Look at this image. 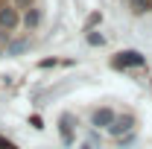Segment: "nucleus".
Instances as JSON below:
<instances>
[{
	"instance_id": "nucleus-1",
	"label": "nucleus",
	"mask_w": 152,
	"mask_h": 149,
	"mask_svg": "<svg viewBox=\"0 0 152 149\" xmlns=\"http://www.w3.org/2000/svg\"><path fill=\"white\" fill-rule=\"evenodd\" d=\"M140 64H143V56H140L137 50H123V53H117V56H114V67H117V70L140 67Z\"/></svg>"
},
{
	"instance_id": "nucleus-2",
	"label": "nucleus",
	"mask_w": 152,
	"mask_h": 149,
	"mask_svg": "<svg viewBox=\"0 0 152 149\" xmlns=\"http://www.w3.org/2000/svg\"><path fill=\"white\" fill-rule=\"evenodd\" d=\"M114 120H117V117H114L111 108H96V111L91 114V123H94L96 129H111Z\"/></svg>"
},
{
	"instance_id": "nucleus-3",
	"label": "nucleus",
	"mask_w": 152,
	"mask_h": 149,
	"mask_svg": "<svg viewBox=\"0 0 152 149\" xmlns=\"http://www.w3.org/2000/svg\"><path fill=\"white\" fill-rule=\"evenodd\" d=\"M18 26V9L0 6V29H15Z\"/></svg>"
},
{
	"instance_id": "nucleus-4",
	"label": "nucleus",
	"mask_w": 152,
	"mask_h": 149,
	"mask_svg": "<svg viewBox=\"0 0 152 149\" xmlns=\"http://www.w3.org/2000/svg\"><path fill=\"white\" fill-rule=\"evenodd\" d=\"M132 126H134V120H132V117H117V120L111 123V129H108V131L120 137V134H126V131H132Z\"/></svg>"
},
{
	"instance_id": "nucleus-5",
	"label": "nucleus",
	"mask_w": 152,
	"mask_h": 149,
	"mask_svg": "<svg viewBox=\"0 0 152 149\" xmlns=\"http://www.w3.org/2000/svg\"><path fill=\"white\" fill-rule=\"evenodd\" d=\"M61 137H64V143H73V129H70V117H61Z\"/></svg>"
},
{
	"instance_id": "nucleus-6",
	"label": "nucleus",
	"mask_w": 152,
	"mask_h": 149,
	"mask_svg": "<svg viewBox=\"0 0 152 149\" xmlns=\"http://www.w3.org/2000/svg\"><path fill=\"white\" fill-rule=\"evenodd\" d=\"M38 20H41V12H38V9H29V12H26V18H23V23H26L29 29H35Z\"/></svg>"
},
{
	"instance_id": "nucleus-7",
	"label": "nucleus",
	"mask_w": 152,
	"mask_h": 149,
	"mask_svg": "<svg viewBox=\"0 0 152 149\" xmlns=\"http://www.w3.org/2000/svg\"><path fill=\"white\" fill-rule=\"evenodd\" d=\"M88 41H91L94 47H99V44H105V38L99 35V32H88Z\"/></svg>"
},
{
	"instance_id": "nucleus-8",
	"label": "nucleus",
	"mask_w": 152,
	"mask_h": 149,
	"mask_svg": "<svg viewBox=\"0 0 152 149\" xmlns=\"http://www.w3.org/2000/svg\"><path fill=\"white\" fill-rule=\"evenodd\" d=\"M132 6H134V12H146L149 9V0H132Z\"/></svg>"
},
{
	"instance_id": "nucleus-9",
	"label": "nucleus",
	"mask_w": 152,
	"mask_h": 149,
	"mask_svg": "<svg viewBox=\"0 0 152 149\" xmlns=\"http://www.w3.org/2000/svg\"><path fill=\"white\" fill-rule=\"evenodd\" d=\"M0 149H18V146H15V143H12V140H6V137H3V134H0Z\"/></svg>"
},
{
	"instance_id": "nucleus-10",
	"label": "nucleus",
	"mask_w": 152,
	"mask_h": 149,
	"mask_svg": "<svg viewBox=\"0 0 152 149\" xmlns=\"http://www.w3.org/2000/svg\"><path fill=\"white\" fill-rule=\"evenodd\" d=\"M85 149H88V146H85Z\"/></svg>"
}]
</instances>
